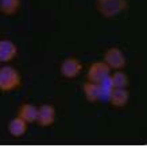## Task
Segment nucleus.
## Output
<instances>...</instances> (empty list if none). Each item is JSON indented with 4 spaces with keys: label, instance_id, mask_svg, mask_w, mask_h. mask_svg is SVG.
<instances>
[{
    "label": "nucleus",
    "instance_id": "nucleus-1",
    "mask_svg": "<svg viewBox=\"0 0 147 148\" xmlns=\"http://www.w3.org/2000/svg\"><path fill=\"white\" fill-rule=\"evenodd\" d=\"M22 78L19 71L12 66H4L0 69V90L11 92L20 86Z\"/></svg>",
    "mask_w": 147,
    "mask_h": 148
},
{
    "label": "nucleus",
    "instance_id": "nucleus-13",
    "mask_svg": "<svg viewBox=\"0 0 147 148\" xmlns=\"http://www.w3.org/2000/svg\"><path fill=\"white\" fill-rule=\"evenodd\" d=\"M111 78V82H112L113 88H127L128 84H130V79H128V75L124 71L116 70L112 75H109Z\"/></svg>",
    "mask_w": 147,
    "mask_h": 148
},
{
    "label": "nucleus",
    "instance_id": "nucleus-12",
    "mask_svg": "<svg viewBox=\"0 0 147 148\" xmlns=\"http://www.w3.org/2000/svg\"><path fill=\"white\" fill-rule=\"evenodd\" d=\"M20 7V0H0V12L4 15H14Z\"/></svg>",
    "mask_w": 147,
    "mask_h": 148
},
{
    "label": "nucleus",
    "instance_id": "nucleus-4",
    "mask_svg": "<svg viewBox=\"0 0 147 148\" xmlns=\"http://www.w3.org/2000/svg\"><path fill=\"white\" fill-rule=\"evenodd\" d=\"M104 62L109 66V69H123L126 65V57H124L123 51L117 49V47H111L105 51L104 54Z\"/></svg>",
    "mask_w": 147,
    "mask_h": 148
},
{
    "label": "nucleus",
    "instance_id": "nucleus-2",
    "mask_svg": "<svg viewBox=\"0 0 147 148\" xmlns=\"http://www.w3.org/2000/svg\"><path fill=\"white\" fill-rule=\"evenodd\" d=\"M96 4L104 18H115L127 8V0H96Z\"/></svg>",
    "mask_w": 147,
    "mask_h": 148
},
{
    "label": "nucleus",
    "instance_id": "nucleus-9",
    "mask_svg": "<svg viewBox=\"0 0 147 148\" xmlns=\"http://www.w3.org/2000/svg\"><path fill=\"white\" fill-rule=\"evenodd\" d=\"M26 131H27V123L23 119H20L19 116L12 119L10 121V124H8V132L11 133L14 137L23 136L24 133H26Z\"/></svg>",
    "mask_w": 147,
    "mask_h": 148
},
{
    "label": "nucleus",
    "instance_id": "nucleus-10",
    "mask_svg": "<svg viewBox=\"0 0 147 148\" xmlns=\"http://www.w3.org/2000/svg\"><path fill=\"white\" fill-rule=\"evenodd\" d=\"M84 94H85L86 100L89 102H96L101 98V89L99 84H95V82H85L84 84Z\"/></svg>",
    "mask_w": 147,
    "mask_h": 148
},
{
    "label": "nucleus",
    "instance_id": "nucleus-5",
    "mask_svg": "<svg viewBox=\"0 0 147 148\" xmlns=\"http://www.w3.org/2000/svg\"><path fill=\"white\" fill-rule=\"evenodd\" d=\"M55 120V109L53 105L45 104L41 108H38V116H37V123L41 127H50Z\"/></svg>",
    "mask_w": 147,
    "mask_h": 148
},
{
    "label": "nucleus",
    "instance_id": "nucleus-3",
    "mask_svg": "<svg viewBox=\"0 0 147 148\" xmlns=\"http://www.w3.org/2000/svg\"><path fill=\"white\" fill-rule=\"evenodd\" d=\"M111 75V69L105 62H95L88 69V81L100 84Z\"/></svg>",
    "mask_w": 147,
    "mask_h": 148
},
{
    "label": "nucleus",
    "instance_id": "nucleus-8",
    "mask_svg": "<svg viewBox=\"0 0 147 148\" xmlns=\"http://www.w3.org/2000/svg\"><path fill=\"white\" fill-rule=\"evenodd\" d=\"M18 47L12 40H0V62H10L15 58Z\"/></svg>",
    "mask_w": 147,
    "mask_h": 148
},
{
    "label": "nucleus",
    "instance_id": "nucleus-7",
    "mask_svg": "<svg viewBox=\"0 0 147 148\" xmlns=\"http://www.w3.org/2000/svg\"><path fill=\"white\" fill-rule=\"evenodd\" d=\"M109 102L116 108H123L127 105L128 100H130V93L126 88H113L112 92L108 96Z\"/></svg>",
    "mask_w": 147,
    "mask_h": 148
},
{
    "label": "nucleus",
    "instance_id": "nucleus-6",
    "mask_svg": "<svg viewBox=\"0 0 147 148\" xmlns=\"http://www.w3.org/2000/svg\"><path fill=\"white\" fill-rule=\"evenodd\" d=\"M82 69V65L80 61L76 58H66L63 62L61 63V74L66 78H74L77 77L80 71Z\"/></svg>",
    "mask_w": 147,
    "mask_h": 148
},
{
    "label": "nucleus",
    "instance_id": "nucleus-11",
    "mask_svg": "<svg viewBox=\"0 0 147 148\" xmlns=\"http://www.w3.org/2000/svg\"><path fill=\"white\" fill-rule=\"evenodd\" d=\"M18 116L20 119H23L26 123H35L37 116H38V108L34 106L32 104H23L19 108V114Z\"/></svg>",
    "mask_w": 147,
    "mask_h": 148
}]
</instances>
